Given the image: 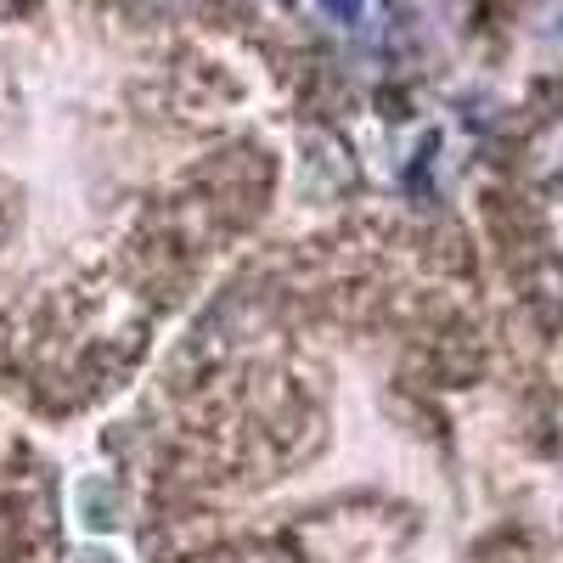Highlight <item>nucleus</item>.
<instances>
[{
  "label": "nucleus",
  "mask_w": 563,
  "mask_h": 563,
  "mask_svg": "<svg viewBox=\"0 0 563 563\" xmlns=\"http://www.w3.org/2000/svg\"><path fill=\"white\" fill-rule=\"evenodd\" d=\"M119 519H124V496H119L108 479H85V485H79V525L113 530Z\"/></svg>",
  "instance_id": "f257e3e1"
},
{
  "label": "nucleus",
  "mask_w": 563,
  "mask_h": 563,
  "mask_svg": "<svg viewBox=\"0 0 563 563\" xmlns=\"http://www.w3.org/2000/svg\"><path fill=\"white\" fill-rule=\"evenodd\" d=\"M316 7L333 18V23H361V12H366V0H316Z\"/></svg>",
  "instance_id": "f03ea898"
},
{
  "label": "nucleus",
  "mask_w": 563,
  "mask_h": 563,
  "mask_svg": "<svg viewBox=\"0 0 563 563\" xmlns=\"http://www.w3.org/2000/svg\"><path fill=\"white\" fill-rule=\"evenodd\" d=\"M79 563H113V558H108V552H85Z\"/></svg>",
  "instance_id": "7ed1b4c3"
}]
</instances>
